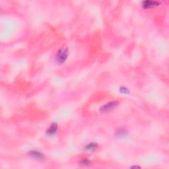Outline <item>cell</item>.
<instances>
[{
	"label": "cell",
	"mask_w": 169,
	"mask_h": 169,
	"mask_svg": "<svg viewBox=\"0 0 169 169\" xmlns=\"http://www.w3.org/2000/svg\"><path fill=\"white\" fill-rule=\"evenodd\" d=\"M69 56V50L67 48H61L57 52L55 56V61L57 64H63L67 60Z\"/></svg>",
	"instance_id": "obj_1"
},
{
	"label": "cell",
	"mask_w": 169,
	"mask_h": 169,
	"mask_svg": "<svg viewBox=\"0 0 169 169\" xmlns=\"http://www.w3.org/2000/svg\"><path fill=\"white\" fill-rule=\"evenodd\" d=\"M119 104V102L118 100H113L111 101V102H109L106 103L99 109L100 112H102V113H106V112H109L113 109H114Z\"/></svg>",
	"instance_id": "obj_2"
},
{
	"label": "cell",
	"mask_w": 169,
	"mask_h": 169,
	"mask_svg": "<svg viewBox=\"0 0 169 169\" xmlns=\"http://www.w3.org/2000/svg\"><path fill=\"white\" fill-rule=\"evenodd\" d=\"M28 154H29V155L31 157V158H33L34 159H36V160L42 161L45 159L44 154L39 151L31 150L30 151H29Z\"/></svg>",
	"instance_id": "obj_3"
},
{
	"label": "cell",
	"mask_w": 169,
	"mask_h": 169,
	"mask_svg": "<svg viewBox=\"0 0 169 169\" xmlns=\"http://www.w3.org/2000/svg\"><path fill=\"white\" fill-rule=\"evenodd\" d=\"M161 2L158 1H152V0H145L142 2V6L144 9H150L155 7H158Z\"/></svg>",
	"instance_id": "obj_4"
},
{
	"label": "cell",
	"mask_w": 169,
	"mask_h": 169,
	"mask_svg": "<svg viewBox=\"0 0 169 169\" xmlns=\"http://www.w3.org/2000/svg\"><path fill=\"white\" fill-rule=\"evenodd\" d=\"M58 129V126L57 124V123L54 122L47 129V130L46 131V133L48 136L52 137L56 133H57Z\"/></svg>",
	"instance_id": "obj_5"
},
{
	"label": "cell",
	"mask_w": 169,
	"mask_h": 169,
	"mask_svg": "<svg viewBox=\"0 0 169 169\" xmlns=\"http://www.w3.org/2000/svg\"><path fill=\"white\" fill-rule=\"evenodd\" d=\"M115 135L118 138H120V139H124V138H126L128 136V132L126 130V129H118V130L115 133Z\"/></svg>",
	"instance_id": "obj_6"
},
{
	"label": "cell",
	"mask_w": 169,
	"mask_h": 169,
	"mask_svg": "<svg viewBox=\"0 0 169 169\" xmlns=\"http://www.w3.org/2000/svg\"><path fill=\"white\" fill-rule=\"evenodd\" d=\"M98 147H99V145L97 143L91 142V143H89L87 145H86L85 147H84V149L88 152H92V151H94V150L97 149L98 148Z\"/></svg>",
	"instance_id": "obj_7"
},
{
	"label": "cell",
	"mask_w": 169,
	"mask_h": 169,
	"mask_svg": "<svg viewBox=\"0 0 169 169\" xmlns=\"http://www.w3.org/2000/svg\"><path fill=\"white\" fill-rule=\"evenodd\" d=\"M119 91L121 94H125V95H128L130 94V91H129V89L127 88L125 86H122L119 89Z\"/></svg>",
	"instance_id": "obj_8"
},
{
	"label": "cell",
	"mask_w": 169,
	"mask_h": 169,
	"mask_svg": "<svg viewBox=\"0 0 169 169\" xmlns=\"http://www.w3.org/2000/svg\"><path fill=\"white\" fill-rule=\"evenodd\" d=\"M91 162L87 158H84L81 161V164L82 165H84V166L91 165Z\"/></svg>",
	"instance_id": "obj_9"
}]
</instances>
